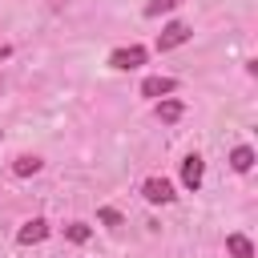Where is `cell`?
Returning <instances> with one entry per match:
<instances>
[{
	"label": "cell",
	"instance_id": "6da1fadb",
	"mask_svg": "<svg viewBox=\"0 0 258 258\" xmlns=\"http://www.w3.org/2000/svg\"><path fill=\"white\" fill-rule=\"evenodd\" d=\"M141 194H145V202H153V206H169V202L177 198L165 177H145V181H141Z\"/></svg>",
	"mask_w": 258,
	"mask_h": 258
},
{
	"label": "cell",
	"instance_id": "7a4b0ae2",
	"mask_svg": "<svg viewBox=\"0 0 258 258\" xmlns=\"http://www.w3.org/2000/svg\"><path fill=\"white\" fill-rule=\"evenodd\" d=\"M185 40H189V24L173 20V24H165V28L157 32V52H169V48H177V44H185Z\"/></svg>",
	"mask_w": 258,
	"mask_h": 258
},
{
	"label": "cell",
	"instance_id": "3957f363",
	"mask_svg": "<svg viewBox=\"0 0 258 258\" xmlns=\"http://www.w3.org/2000/svg\"><path fill=\"white\" fill-rule=\"evenodd\" d=\"M109 64L113 69H137V64H145V48L141 44H129V48H113V56H109Z\"/></svg>",
	"mask_w": 258,
	"mask_h": 258
},
{
	"label": "cell",
	"instance_id": "277c9868",
	"mask_svg": "<svg viewBox=\"0 0 258 258\" xmlns=\"http://www.w3.org/2000/svg\"><path fill=\"white\" fill-rule=\"evenodd\" d=\"M202 177H206V161H202L198 153H189V157L181 161V185H185V189H198Z\"/></svg>",
	"mask_w": 258,
	"mask_h": 258
},
{
	"label": "cell",
	"instance_id": "5b68a950",
	"mask_svg": "<svg viewBox=\"0 0 258 258\" xmlns=\"http://www.w3.org/2000/svg\"><path fill=\"white\" fill-rule=\"evenodd\" d=\"M173 89H177L173 77H145V81H141V97H157V101H161V97H169Z\"/></svg>",
	"mask_w": 258,
	"mask_h": 258
},
{
	"label": "cell",
	"instance_id": "8992f818",
	"mask_svg": "<svg viewBox=\"0 0 258 258\" xmlns=\"http://www.w3.org/2000/svg\"><path fill=\"white\" fill-rule=\"evenodd\" d=\"M16 238H20V246L44 242V238H48V222H44V218H32V222H24V226H20V234H16Z\"/></svg>",
	"mask_w": 258,
	"mask_h": 258
},
{
	"label": "cell",
	"instance_id": "52a82bcc",
	"mask_svg": "<svg viewBox=\"0 0 258 258\" xmlns=\"http://www.w3.org/2000/svg\"><path fill=\"white\" fill-rule=\"evenodd\" d=\"M40 165H44L40 157H32V153H20V157L12 161V173H16V177H32V173H40Z\"/></svg>",
	"mask_w": 258,
	"mask_h": 258
},
{
	"label": "cell",
	"instance_id": "ba28073f",
	"mask_svg": "<svg viewBox=\"0 0 258 258\" xmlns=\"http://www.w3.org/2000/svg\"><path fill=\"white\" fill-rule=\"evenodd\" d=\"M226 250H230V258H254V246H250L246 234H230L226 238Z\"/></svg>",
	"mask_w": 258,
	"mask_h": 258
},
{
	"label": "cell",
	"instance_id": "9c48e42d",
	"mask_svg": "<svg viewBox=\"0 0 258 258\" xmlns=\"http://www.w3.org/2000/svg\"><path fill=\"white\" fill-rule=\"evenodd\" d=\"M230 165H234L238 173H250V169H254V149H250V145H238V149L230 153Z\"/></svg>",
	"mask_w": 258,
	"mask_h": 258
},
{
	"label": "cell",
	"instance_id": "30bf717a",
	"mask_svg": "<svg viewBox=\"0 0 258 258\" xmlns=\"http://www.w3.org/2000/svg\"><path fill=\"white\" fill-rule=\"evenodd\" d=\"M177 117H181V101L161 97V101H157V121H165V125H169V121H177Z\"/></svg>",
	"mask_w": 258,
	"mask_h": 258
},
{
	"label": "cell",
	"instance_id": "8fae6325",
	"mask_svg": "<svg viewBox=\"0 0 258 258\" xmlns=\"http://www.w3.org/2000/svg\"><path fill=\"white\" fill-rule=\"evenodd\" d=\"M181 0H149L145 4V16H161V12H173Z\"/></svg>",
	"mask_w": 258,
	"mask_h": 258
},
{
	"label": "cell",
	"instance_id": "7c38bea8",
	"mask_svg": "<svg viewBox=\"0 0 258 258\" xmlns=\"http://www.w3.org/2000/svg\"><path fill=\"white\" fill-rule=\"evenodd\" d=\"M64 234H69L73 242H89V226H85V222H69V226H64Z\"/></svg>",
	"mask_w": 258,
	"mask_h": 258
},
{
	"label": "cell",
	"instance_id": "4fadbf2b",
	"mask_svg": "<svg viewBox=\"0 0 258 258\" xmlns=\"http://www.w3.org/2000/svg\"><path fill=\"white\" fill-rule=\"evenodd\" d=\"M101 222H105V226H121V214H117V210H101Z\"/></svg>",
	"mask_w": 258,
	"mask_h": 258
},
{
	"label": "cell",
	"instance_id": "5bb4252c",
	"mask_svg": "<svg viewBox=\"0 0 258 258\" xmlns=\"http://www.w3.org/2000/svg\"><path fill=\"white\" fill-rule=\"evenodd\" d=\"M8 56H12V48H8V44H0V60H8Z\"/></svg>",
	"mask_w": 258,
	"mask_h": 258
}]
</instances>
